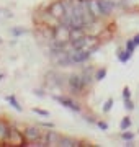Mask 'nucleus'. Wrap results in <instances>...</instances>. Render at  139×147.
Returning a JSON list of instances; mask_svg holds the SVG:
<instances>
[{
	"label": "nucleus",
	"instance_id": "obj_1",
	"mask_svg": "<svg viewBox=\"0 0 139 147\" xmlns=\"http://www.w3.org/2000/svg\"><path fill=\"white\" fill-rule=\"evenodd\" d=\"M54 39L57 42H69L70 41V28L65 26V25H61V26L54 28Z\"/></svg>",
	"mask_w": 139,
	"mask_h": 147
},
{
	"label": "nucleus",
	"instance_id": "obj_2",
	"mask_svg": "<svg viewBox=\"0 0 139 147\" xmlns=\"http://www.w3.org/2000/svg\"><path fill=\"white\" fill-rule=\"evenodd\" d=\"M90 54L92 53L87 51V49H79V51H72V53H70V59H72L74 64H82L90 57Z\"/></svg>",
	"mask_w": 139,
	"mask_h": 147
},
{
	"label": "nucleus",
	"instance_id": "obj_3",
	"mask_svg": "<svg viewBox=\"0 0 139 147\" xmlns=\"http://www.w3.org/2000/svg\"><path fill=\"white\" fill-rule=\"evenodd\" d=\"M64 13H65V5H64V2H54L53 5L49 7V15L54 16V18H57V20H61Z\"/></svg>",
	"mask_w": 139,
	"mask_h": 147
},
{
	"label": "nucleus",
	"instance_id": "obj_4",
	"mask_svg": "<svg viewBox=\"0 0 139 147\" xmlns=\"http://www.w3.org/2000/svg\"><path fill=\"white\" fill-rule=\"evenodd\" d=\"M69 87H70V90H72V93H79V92H80V90L85 87V84H84V79H82L80 75H70Z\"/></svg>",
	"mask_w": 139,
	"mask_h": 147
},
{
	"label": "nucleus",
	"instance_id": "obj_5",
	"mask_svg": "<svg viewBox=\"0 0 139 147\" xmlns=\"http://www.w3.org/2000/svg\"><path fill=\"white\" fill-rule=\"evenodd\" d=\"M100 2V10H102V16H107L111 13V10L115 8V3L111 0H98Z\"/></svg>",
	"mask_w": 139,
	"mask_h": 147
},
{
	"label": "nucleus",
	"instance_id": "obj_6",
	"mask_svg": "<svg viewBox=\"0 0 139 147\" xmlns=\"http://www.w3.org/2000/svg\"><path fill=\"white\" fill-rule=\"evenodd\" d=\"M38 137H39V129H36V127H28L26 131H25V139L28 142L38 141Z\"/></svg>",
	"mask_w": 139,
	"mask_h": 147
},
{
	"label": "nucleus",
	"instance_id": "obj_7",
	"mask_svg": "<svg viewBox=\"0 0 139 147\" xmlns=\"http://www.w3.org/2000/svg\"><path fill=\"white\" fill-rule=\"evenodd\" d=\"M88 5H90L92 15L95 16V18L102 16V10H100V2H98V0H88Z\"/></svg>",
	"mask_w": 139,
	"mask_h": 147
},
{
	"label": "nucleus",
	"instance_id": "obj_8",
	"mask_svg": "<svg viewBox=\"0 0 139 147\" xmlns=\"http://www.w3.org/2000/svg\"><path fill=\"white\" fill-rule=\"evenodd\" d=\"M10 134H11L10 127H7L3 123H0V142L8 141V139H10Z\"/></svg>",
	"mask_w": 139,
	"mask_h": 147
},
{
	"label": "nucleus",
	"instance_id": "obj_9",
	"mask_svg": "<svg viewBox=\"0 0 139 147\" xmlns=\"http://www.w3.org/2000/svg\"><path fill=\"white\" fill-rule=\"evenodd\" d=\"M56 100L59 101V103H62L64 106H67V108H70V110L74 111H79V106L75 105L72 100H69V98H64V96H56Z\"/></svg>",
	"mask_w": 139,
	"mask_h": 147
},
{
	"label": "nucleus",
	"instance_id": "obj_10",
	"mask_svg": "<svg viewBox=\"0 0 139 147\" xmlns=\"http://www.w3.org/2000/svg\"><path fill=\"white\" fill-rule=\"evenodd\" d=\"M59 146H62V147H75V146H79V144H77V141H74V139H69V137H61Z\"/></svg>",
	"mask_w": 139,
	"mask_h": 147
},
{
	"label": "nucleus",
	"instance_id": "obj_11",
	"mask_svg": "<svg viewBox=\"0 0 139 147\" xmlns=\"http://www.w3.org/2000/svg\"><path fill=\"white\" fill-rule=\"evenodd\" d=\"M7 100H8V103H10V105L13 106V108H15L16 111H22V106L18 105V101H16V98H15V96H8Z\"/></svg>",
	"mask_w": 139,
	"mask_h": 147
},
{
	"label": "nucleus",
	"instance_id": "obj_12",
	"mask_svg": "<svg viewBox=\"0 0 139 147\" xmlns=\"http://www.w3.org/2000/svg\"><path fill=\"white\" fill-rule=\"evenodd\" d=\"M134 49H136V42H134L133 39H129V41L126 42V53H128V54H133Z\"/></svg>",
	"mask_w": 139,
	"mask_h": 147
},
{
	"label": "nucleus",
	"instance_id": "obj_13",
	"mask_svg": "<svg viewBox=\"0 0 139 147\" xmlns=\"http://www.w3.org/2000/svg\"><path fill=\"white\" fill-rule=\"evenodd\" d=\"M105 75H107V70H105V69H102V70H98V72H96L95 79L96 80H103V79H105Z\"/></svg>",
	"mask_w": 139,
	"mask_h": 147
},
{
	"label": "nucleus",
	"instance_id": "obj_14",
	"mask_svg": "<svg viewBox=\"0 0 139 147\" xmlns=\"http://www.w3.org/2000/svg\"><path fill=\"white\" fill-rule=\"evenodd\" d=\"M129 124H131V121H129L128 118H124V119L121 121V129H123V131H124L126 127H129Z\"/></svg>",
	"mask_w": 139,
	"mask_h": 147
},
{
	"label": "nucleus",
	"instance_id": "obj_15",
	"mask_svg": "<svg viewBox=\"0 0 139 147\" xmlns=\"http://www.w3.org/2000/svg\"><path fill=\"white\" fill-rule=\"evenodd\" d=\"M111 105H113V100H108L107 105H105V108H103V111H108L110 108H111Z\"/></svg>",
	"mask_w": 139,
	"mask_h": 147
},
{
	"label": "nucleus",
	"instance_id": "obj_16",
	"mask_svg": "<svg viewBox=\"0 0 139 147\" xmlns=\"http://www.w3.org/2000/svg\"><path fill=\"white\" fill-rule=\"evenodd\" d=\"M123 96H124V100L131 96V93H129V90H128V88H124V92H123Z\"/></svg>",
	"mask_w": 139,
	"mask_h": 147
},
{
	"label": "nucleus",
	"instance_id": "obj_17",
	"mask_svg": "<svg viewBox=\"0 0 139 147\" xmlns=\"http://www.w3.org/2000/svg\"><path fill=\"white\" fill-rule=\"evenodd\" d=\"M126 108H128V110H133V103L129 101V98H126Z\"/></svg>",
	"mask_w": 139,
	"mask_h": 147
},
{
	"label": "nucleus",
	"instance_id": "obj_18",
	"mask_svg": "<svg viewBox=\"0 0 139 147\" xmlns=\"http://www.w3.org/2000/svg\"><path fill=\"white\" fill-rule=\"evenodd\" d=\"M34 113H38V115H43V116H48V113H46V111H43V110H36V108H34Z\"/></svg>",
	"mask_w": 139,
	"mask_h": 147
},
{
	"label": "nucleus",
	"instance_id": "obj_19",
	"mask_svg": "<svg viewBox=\"0 0 139 147\" xmlns=\"http://www.w3.org/2000/svg\"><path fill=\"white\" fill-rule=\"evenodd\" d=\"M123 137L126 139V141H128V139H133V134H129V132H124V134H123Z\"/></svg>",
	"mask_w": 139,
	"mask_h": 147
},
{
	"label": "nucleus",
	"instance_id": "obj_20",
	"mask_svg": "<svg viewBox=\"0 0 139 147\" xmlns=\"http://www.w3.org/2000/svg\"><path fill=\"white\" fill-rule=\"evenodd\" d=\"M98 126L102 127V129H108V124H107V123H98Z\"/></svg>",
	"mask_w": 139,
	"mask_h": 147
},
{
	"label": "nucleus",
	"instance_id": "obj_21",
	"mask_svg": "<svg viewBox=\"0 0 139 147\" xmlns=\"http://www.w3.org/2000/svg\"><path fill=\"white\" fill-rule=\"evenodd\" d=\"M22 30H13V34H22Z\"/></svg>",
	"mask_w": 139,
	"mask_h": 147
},
{
	"label": "nucleus",
	"instance_id": "obj_22",
	"mask_svg": "<svg viewBox=\"0 0 139 147\" xmlns=\"http://www.w3.org/2000/svg\"><path fill=\"white\" fill-rule=\"evenodd\" d=\"M133 41H134V42H136V46H138V44H139V34H138V36H136V38H134Z\"/></svg>",
	"mask_w": 139,
	"mask_h": 147
}]
</instances>
